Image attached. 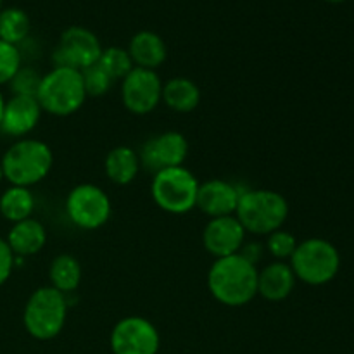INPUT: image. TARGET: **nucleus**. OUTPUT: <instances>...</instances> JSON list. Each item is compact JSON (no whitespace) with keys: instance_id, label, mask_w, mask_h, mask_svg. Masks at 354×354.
I'll use <instances>...</instances> for the list:
<instances>
[{"instance_id":"1","label":"nucleus","mask_w":354,"mask_h":354,"mask_svg":"<svg viewBox=\"0 0 354 354\" xmlns=\"http://www.w3.org/2000/svg\"><path fill=\"white\" fill-rule=\"evenodd\" d=\"M258 266L242 252L214 259L207 272V289L220 304L242 308L258 296Z\"/></svg>"},{"instance_id":"2","label":"nucleus","mask_w":354,"mask_h":354,"mask_svg":"<svg viewBox=\"0 0 354 354\" xmlns=\"http://www.w3.org/2000/svg\"><path fill=\"white\" fill-rule=\"evenodd\" d=\"M0 166L9 185L30 189L47 178L54 166V154L45 142L24 137L7 147Z\"/></svg>"},{"instance_id":"3","label":"nucleus","mask_w":354,"mask_h":354,"mask_svg":"<svg viewBox=\"0 0 354 354\" xmlns=\"http://www.w3.org/2000/svg\"><path fill=\"white\" fill-rule=\"evenodd\" d=\"M289 216V203L277 190L248 189L241 192L235 218L241 221L245 234L270 235L282 228Z\"/></svg>"},{"instance_id":"4","label":"nucleus","mask_w":354,"mask_h":354,"mask_svg":"<svg viewBox=\"0 0 354 354\" xmlns=\"http://www.w3.org/2000/svg\"><path fill=\"white\" fill-rule=\"evenodd\" d=\"M37 100L41 107V113L52 116L66 118L78 113L86 100L82 71L54 66L50 71L41 76Z\"/></svg>"},{"instance_id":"5","label":"nucleus","mask_w":354,"mask_h":354,"mask_svg":"<svg viewBox=\"0 0 354 354\" xmlns=\"http://www.w3.org/2000/svg\"><path fill=\"white\" fill-rule=\"evenodd\" d=\"M68 320V296L54 287H38L23 310L24 330L37 341H52L64 330Z\"/></svg>"},{"instance_id":"6","label":"nucleus","mask_w":354,"mask_h":354,"mask_svg":"<svg viewBox=\"0 0 354 354\" xmlns=\"http://www.w3.org/2000/svg\"><path fill=\"white\" fill-rule=\"evenodd\" d=\"M294 275L306 286H325L337 277L341 254L332 242L325 239H306L299 242L289 259Z\"/></svg>"},{"instance_id":"7","label":"nucleus","mask_w":354,"mask_h":354,"mask_svg":"<svg viewBox=\"0 0 354 354\" xmlns=\"http://www.w3.org/2000/svg\"><path fill=\"white\" fill-rule=\"evenodd\" d=\"M201 182L185 166L166 168L152 175L151 196L159 209L168 214H185L196 209Z\"/></svg>"},{"instance_id":"8","label":"nucleus","mask_w":354,"mask_h":354,"mask_svg":"<svg viewBox=\"0 0 354 354\" xmlns=\"http://www.w3.org/2000/svg\"><path fill=\"white\" fill-rule=\"evenodd\" d=\"M66 214L80 230H99L113 214V203L106 190L93 183H80L66 196Z\"/></svg>"},{"instance_id":"9","label":"nucleus","mask_w":354,"mask_h":354,"mask_svg":"<svg viewBox=\"0 0 354 354\" xmlns=\"http://www.w3.org/2000/svg\"><path fill=\"white\" fill-rule=\"evenodd\" d=\"M102 45L97 35L85 26H69L61 33L52 52L54 66L83 71L99 62Z\"/></svg>"},{"instance_id":"10","label":"nucleus","mask_w":354,"mask_h":354,"mask_svg":"<svg viewBox=\"0 0 354 354\" xmlns=\"http://www.w3.org/2000/svg\"><path fill=\"white\" fill-rule=\"evenodd\" d=\"M113 354H158L161 335L147 318L130 315L116 322L109 335Z\"/></svg>"},{"instance_id":"11","label":"nucleus","mask_w":354,"mask_h":354,"mask_svg":"<svg viewBox=\"0 0 354 354\" xmlns=\"http://www.w3.org/2000/svg\"><path fill=\"white\" fill-rule=\"evenodd\" d=\"M162 82L158 71L133 68L130 75L121 80V102L128 113L145 116L161 104Z\"/></svg>"},{"instance_id":"12","label":"nucleus","mask_w":354,"mask_h":354,"mask_svg":"<svg viewBox=\"0 0 354 354\" xmlns=\"http://www.w3.org/2000/svg\"><path fill=\"white\" fill-rule=\"evenodd\" d=\"M189 152L190 145L185 135L169 130L154 135L147 142H144L138 158H140L142 168L154 175L161 169L183 166V162L189 158Z\"/></svg>"},{"instance_id":"13","label":"nucleus","mask_w":354,"mask_h":354,"mask_svg":"<svg viewBox=\"0 0 354 354\" xmlns=\"http://www.w3.org/2000/svg\"><path fill=\"white\" fill-rule=\"evenodd\" d=\"M245 230L234 216L211 218L203 230L204 249L214 259L239 254L245 244Z\"/></svg>"},{"instance_id":"14","label":"nucleus","mask_w":354,"mask_h":354,"mask_svg":"<svg viewBox=\"0 0 354 354\" xmlns=\"http://www.w3.org/2000/svg\"><path fill=\"white\" fill-rule=\"evenodd\" d=\"M41 114L44 113L37 97L12 95L3 106L0 133L16 140L28 137L38 127Z\"/></svg>"},{"instance_id":"15","label":"nucleus","mask_w":354,"mask_h":354,"mask_svg":"<svg viewBox=\"0 0 354 354\" xmlns=\"http://www.w3.org/2000/svg\"><path fill=\"white\" fill-rule=\"evenodd\" d=\"M241 192L242 190L228 180H206L199 185L196 207L209 220L211 218L234 216L239 199H241Z\"/></svg>"},{"instance_id":"16","label":"nucleus","mask_w":354,"mask_h":354,"mask_svg":"<svg viewBox=\"0 0 354 354\" xmlns=\"http://www.w3.org/2000/svg\"><path fill=\"white\" fill-rule=\"evenodd\" d=\"M297 279L287 261H272L258 272V296L268 303L286 301L296 289Z\"/></svg>"},{"instance_id":"17","label":"nucleus","mask_w":354,"mask_h":354,"mask_svg":"<svg viewBox=\"0 0 354 354\" xmlns=\"http://www.w3.org/2000/svg\"><path fill=\"white\" fill-rule=\"evenodd\" d=\"M6 242L9 244L10 251L14 252L16 258H28V256L38 254L45 248L47 230H45L41 221L31 216L28 220L10 225Z\"/></svg>"},{"instance_id":"18","label":"nucleus","mask_w":354,"mask_h":354,"mask_svg":"<svg viewBox=\"0 0 354 354\" xmlns=\"http://www.w3.org/2000/svg\"><path fill=\"white\" fill-rule=\"evenodd\" d=\"M128 54L133 61L135 68L156 69L162 66L168 59V47L166 41L158 33L149 30H142L131 37L128 45Z\"/></svg>"},{"instance_id":"19","label":"nucleus","mask_w":354,"mask_h":354,"mask_svg":"<svg viewBox=\"0 0 354 354\" xmlns=\"http://www.w3.org/2000/svg\"><path fill=\"white\" fill-rule=\"evenodd\" d=\"M161 102L173 113L189 114L201 104V88L194 80L187 76H175L162 83Z\"/></svg>"},{"instance_id":"20","label":"nucleus","mask_w":354,"mask_h":354,"mask_svg":"<svg viewBox=\"0 0 354 354\" xmlns=\"http://www.w3.org/2000/svg\"><path fill=\"white\" fill-rule=\"evenodd\" d=\"M138 152L130 145H116L104 159V171L114 185H130L140 171Z\"/></svg>"},{"instance_id":"21","label":"nucleus","mask_w":354,"mask_h":354,"mask_svg":"<svg viewBox=\"0 0 354 354\" xmlns=\"http://www.w3.org/2000/svg\"><path fill=\"white\" fill-rule=\"evenodd\" d=\"M82 265L78 259L73 254H59L52 259L50 266H48V280H50V287L59 290L64 296L76 292V289L82 283Z\"/></svg>"},{"instance_id":"22","label":"nucleus","mask_w":354,"mask_h":354,"mask_svg":"<svg viewBox=\"0 0 354 354\" xmlns=\"http://www.w3.org/2000/svg\"><path fill=\"white\" fill-rule=\"evenodd\" d=\"M35 211V196L28 187L9 185L0 196V214L10 225L31 218Z\"/></svg>"},{"instance_id":"23","label":"nucleus","mask_w":354,"mask_h":354,"mask_svg":"<svg viewBox=\"0 0 354 354\" xmlns=\"http://www.w3.org/2000/svg\"><path fill=\"white\" fill-rule=\"evenodd\" d=\"M31 31L30 16L19 7H3L0 10V40L10 45L23 44Z\"/></svg>"},{"instance_id":"24","label":"nucleus","mask_w":354,"mask_h":354,"mask_svg":"<svg viewBox=\"0 0 354 354\" xmlns=\"http://www.w3.org/2000/svg\"><path fill=\"white\" fill-rule=\"evenodd\" d=\"M97 64L111 76L113 82H121V80H124L130 75L131 69L135 68L128 50L121 47L102 48V54H100Z\"/></svg>"},{"instance_id":"25","label":"nucleus","mask_w":354,"mask_h":354,"mask_svg":"<svg viewBox=\"0 0 354 354\" xmlns=\"http://www.w3.org/2000/svg\"><path fill=\"white\" fill-rule=\"evenodd\" d=\"M297 244L299 242L294 237V234L283 230V228H279V230L266 235V251L275 261H287V259L292 258Z\"/></svg>"},{"instance_id":"26","label":"nucleus","mask_w":354,"mask_h":354,"mask_svg":"<svg viewBox=\"0 0 354 354\" xmlns=\"http://www.w3.org/2000/svg\"><path fill=\"white\" fill-rule=\"evenodd\" d=\"M82 80L86 97H104L114 83L111 76L99 64H93L90 68L83 69Z\"/></svg>"},{"instance_id":"27","label":"nucleus","mask_w":354,"mask_h":354,"mask_svg":"<svg viewBox=\"0 0 354 354\" xmlns=\"http://www.w3.org/2000/svg\"><path fill=\"white\" fill-rule=\"evenodd\" d=\"M21 66H23V55L19 47L0 40V86L9 85Z\"/></svg>"},{"instance_id":"28","label":"nucleus","mask_w":354,"mask_h":354,"mask_svg":"<svg viewBox=\"0 0 354 354\" xmlns=\"http://www.w3.org/2000/svg\"><path fill=\"white\" fill-rule=\"evenodd\" d=\"M41 76L37 69H33L31 66H21L19 71L14 75V78L10 80L9 86L12 90V95H30L37 97L38 86H40Z\"/></svg>"},{"instance_id":"29","label":"nucleus","mask_w":354,"mask_h":354,"mask_svg":"<svg viewBox=\"0 0 354 354\" xmlns=\"http://www.w3.org/2000/svg\"><path fill=\"white\" fill-rule=\"evenodd\" d=\"M14 266H16V256L10 251L6 239L0 237V287L10 279V275L14 272Z\"/></svg>"},{"instance_id":"30","label":"nucleus","mask_w":354,"mask_h":354,"mask_svg":"<svg viewBox=\"0 0 354 354\" xmlns=\"http://www.w3.org/2000/svg\"><path fill=\"white\" fill-rule=\"evenodd\" d=\"M3 106H6V99H3L2 92H0V123H2V114H3Z\"/></svg>"},{"instance_id":"31","label":"nucleus","mask_w":354,"mask_h":354,"mask_svg":"<svg viewBox=\"0 0 354 354\" xmlns=\"http://www.w3.org/2000/svg\"><path fill=\"white\" fill-rule=\"evenodd\" d=\"M325 2H330V3H341V2H346V0H325Z\"/></svg>"},{"instance_id":"32","label":"nucleus","mask_w":354,"mask_h":354,"mask_svg":"<svg viewBox=\"0 0 354 354\" xmlns=\"http://www.w3.org/2000/svg\"><path fill=\"white\" fill-rule=\"evenodd\" d=\"M3 180V171H2V166H0V182Z\"/></svg>"},{"instance_id":"33","label":"nucleus","mask_w":354,"mask_h":354,"mask_svg":"<svg viewBox=\"0 0 354 354\" xmlns=\"http://www.w3.org/2000/svg\"><path fill=\"white\" fill-rule=\"evenodd\" d=\"M2 6H3V0H0V10H2V9H3V7H2Z\"/></svg>"}]
</instances>
